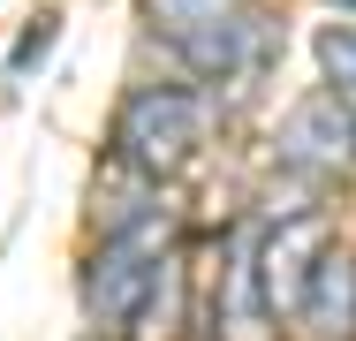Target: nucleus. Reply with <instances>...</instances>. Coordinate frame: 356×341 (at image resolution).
<instances>
[{"label": "nucleus", "mask_w": 356, "mask_h": 341, "mask_svg": "<svg viewBox=\"0 0 356 341\" xmlns=\"http://www.w3.org/2000/svg\"><path fill=\"white\" fill-rule=\"evenodd\" d=\"M182 326H190V258L182 251H159L152 288H144V303L129 311L122 341H182Z\"/></svg>", "instance_id": "nucleus-7"}, {"label": "nucleus", "mask_w": 356, "mask_h": 341, "mask_svg": "<svg viewBox=\"0 0 356 341\" xmlns=\"http://www.w3.org/2000/svg\"><path fill=\"white\" fill-rule=\"evenodd\" d=\"M54 31H61V23H54V15H38V23L23 31V46H15V68H38V61H46V46H54Z\"/></svg>", "instance_id": "nucleus-11"}, {"label": "nucleus", "mask_w": 356, "mask_h": 341, "mask_svg": "<svg viewBox=\"0 0 356 341\" xmlns=\"http://www.w3.org/2000/svg\"><path fill=\"white\" fill-rule=\"evenodd\" d=\"M341 8H356V0H341Z\"/></svg>", "instance_id": "nucleus-12"}, {"label": "nucleus", "mask_w": 356, "mask_h": 341, "mask_svg": "<svg viewBox=\"0 0 356 341\" xmlns=\"http://www.w3.org/2000/svg\"><path fill=\"white\" fill-rule=\"evenodd\" d=\"M273 152H281L288 175H303V182H341V175H356V106H349V91H334V84L303 91L288 106Z\"/></svg>", "instance_id": "nucleus-4"}, {"label": "nucleus", "mask_w": 356, "mask_h": 341, "mask_svg": "<svg viewBox=\"0 0 356 341\" xmlns=\"http://www.w3.org/2000/svg\"><path fill=\"white\" fill-rule=\"evenodd\" d=\"M326 243H334L326 212H281V220L250 243V273H258V296H266L273 326L296 311V296L311 288V273H318V258H326Z\"/></svg>", "instance_id": "nucleus-5"}, {"label": "nucleus", "mask_w": 356, "mask_h": 341, "mask_svg": "<svg viewBox=\"0 0 356 341\" xmlns=\"http://www.w3.org/2000/svg\"><path fill=\"white\" fill-rule=\"evenodd\" d=\"M152 212H159V205H152V175H137L129 159H114V167L99 175V190H91V220H99L106 235H122V228H137Z\"/></svg>", "instance_id": "nucleus-9"}, {"label": "nucleus", "mask_w": 356, "mask_h": 341, "mask_svg": "<svg viewBox=\"0 0 356 341\" xmlns=\"http://www.w3.org/2000/svg\"><path fill=\"white\" fill-rule=\"evenodd\" d=\"M205 144H213V99L190 84H144L114 114V159H129L152 182L182 175Z\"/></svg>", "instance_id": "nucleus-2"}, {"label": "nucleus", "mask_w": 356, "mask_h": 341, "mask_svg": "<svg viewBox=\"0 0 356 341\" xmlns=\"http://www.w3.org/2000/svg\"><path fill=\"white\" fill-rule=\"evenodd\" d=\"M288 341H356V258L326 243V258L311 273V288L296 296V311L281 319Z\"/></svg>", "instance_id": "nucleus-6"}, {"label": "nucleus", "mask_w": 356, "mask_h": 341, "mask_svg": "<svg viewBox=\"0 0 356 341\" xmlns=\"http://www.w3.org/2000/svg\"><path fill=\"white\" fill-rule=\"evenodd\" d=\"M213 341H281L266 296H258V273H250V243H235V258L220 266V311H213Z\"/></svg>", "instance_id": "nucleus-8"}, {"label": "nucleus", "mask_w": 356, "mask_h": 341, "mask_svg": "<svg viewBox=\"0 0 356 341\" xmlns=\"http://www.w3.org/2000/svg\"><path fill=\"white\" fill-rule=\"evenodd\" d=\"M159 251H175V220H167V205H159L152 220H137V228L106 235V243L83 258V311H91V326H106V334L129 326V311H137L144 288H152Z\"/></svg>", "instance_id": "nucleus-3"}, {"label": "nucleus", "mask_w": 356, "mask_h": 341, "mask_svg": "<svg viewBox=\"0 0 356 341\" xmlns=\"http://www.w3.org/2000/svg\"><path fill=\"white\" fill-rule=\"evenodd\" d=\"M318 68H326L334 91L356 99V23H326V31H318Z\"/></svg>", "instance_id": "nucleus-10"}, {"label": "nucleus", "mask_w": 356, "mask_h": 341, "mask_svg": "<svg viewBox=\"0 0 356 341\" xmlns=\"http://www.w3.org/2000/svg\"><path fill=\"white\" fill-rule=\"evenodd\" d=\"M144 15L152 38H167V54L205 84H235L273 61V23L243 0H144Z\"/></svg>", "instance_id": "nucleus-1"}]
</instances>
